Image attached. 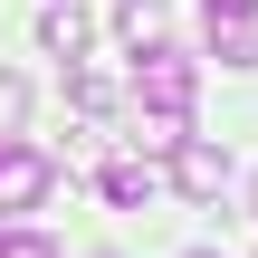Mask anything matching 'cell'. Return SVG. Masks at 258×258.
<instances>
[{
	"mask_svg": "<svg viewBox=\"0 0 258 258\" xmlns=\"http://www.w3.org/2000/svg\"><path fill=\"white\" fill-rule=\"evenodd\" d=\"M124 38H134V57L163 48V10H153V0H124Z\"/></svg>",
	"mask_w": 258,
	"mask_h": 258,
	"instance_id": "obj_6",
	"label": "cell"
},
{
	"mask_svg": "<svg viewBox=\"0 0 258 258\" xmlns=\"http://www.w3.org/2000/svg\"><path fill=\"white\" fill-rule=\"evenodd\" d=\"M38 38H48V57H86V38H96V19H86L77 0H48V19H38Z\"/></svg>",
	"mask_w": 258,
	"mask_h": 258,
	"instance_id": "obj_4",
	"label": "cell"
},
{
	"mask_svg": "<svg viewBox=\"0 0 258 258\" xmlns=\"http://www.w3.org/2000/svg\"><path fill=\"white\" fill-rule=\"evenodd\" d=\"M249 211H258V172H249Z\"/></svg>",
	"mask_w": 258,
	"mask_h": 258,
	"instance_id": "obj_11",
	"label": "cell"
},
{
	"mask_svg": "<svg viewBox=\"0 0 258 258\" xmlns=\"http://www.w3.org/2000/svg\"><path fill=\"white\" fill-rule=\"evenodd\" d=\"M172 191H182V201H220V191H230V144L182 134V144H172Z\"/></svg>",
	"mask_w": 258,
	"mask_h": 258,
	"instance_id": "obj_2",
	"label": "cell"
},
{
	"mask_svg": "<svg viewBox=\"0 0 258 258\" xmlns=\"http://www.w3.org/2000/svg\"><path fill=\"white\" fill-rule=\"evenodd\" d=\"M0 258H57V239H38V230H10V239H0Z\"/></svg>",
	"mask_w": 258,
	"mask_h": 258,
	"instance_id": "obj_9",
	"label": "cell"
},
{
	"mask_svg": "<svg viewBox=\"0 0 258 258\" xmlns=\"http://www.w3.org/2000/svg\"><path fill=\"white\" fill-rule=\"evenodd\" d=\"M220 57H230V67H258V29L249 19H220Z\"/></svg>",
	"mask_w": 258,
	"mask_h": 258,
	"instance_id": "obj_7",
	"label": "cell"
},
{
	"mask_svg": "<svg viewBox=\"0 0 258 258\" xmlns=\"http://www.w3.org/2000/svg\"><path fill=\"white\" fill-rule=\"evenodd\" d=\"M96 258H105V249H96Z\"/></svg>",
	"mask_w": 258,
	"mask_h": 258,
	"instance_id": "obj_13",
	"label": "cell"
},
{
	"mask_svg": "<svg viewBox=\"0 0 258 258\" xmlns=\"http://www.w3.org/2000/svg\"><path fill=\"white\" fill-rule=\"evenodd\" d=\"M249 10H258V0H211V19H249Z\"/></svg>",
	"mask_w": 258,
	"mask_h": 258,
	"instance_id": "obj_10",
	"label": "cell"
},
{
	"mask_svg": "<svg viewBox=\"0 0 258 258\" xmlns=\"http://www.w3.org/2000/svg\"><path fill=\"white\" fill-rule=\"evenodd\" d=\"M191 258H211V249H191Z\"/></svg>",
	"mask_w": 258,
	"mask_h": 258,
	"instance_id": "obj_12",
	"label": "cell"
},
{
	"mask_svg": "<svg viewBox=\"0 0 258 258\" xmlns=\"http://www.w3.org/2000/svg\"><path fill=\"white\" fill-rule=\"evenodd\" d=\"M105 201H115V211H144V201H153V163H134V153L105 163Z\"/></svg>",
	"mask_w": 258,
	"mask_h": 258,
	"instance_id": "obj_5",
	"label": "cell"
},
{
	"mask_svg": "<svg viewBox=\"0 0 258 258\" xmlns=\"http://www.w3.org/2000/svg\"><path fill=\"white\" fill-rule=\"evenodd\" d=\"M19 124H29V86H19V77H0V134H19Z\"/></svg>",
	"mask_w": 258,
	"mask_h": 258,
	"instance_id": "obj_8",
	"label": "cell"
},
{
	"mask_svg": "<svg viewBox=\"0 0 258 258\" xmlns=\"http://www.w3.org/2000/svg\"><path fill=\"white\" fill-rule=\"evenodd\" d=\"M57 191V163L38 144H0V211H38Z\"/></svg>",
	"mask_w": 258,
	"mask_h": 258,
	"instance_id": "obj_3",
	"label": "cell"
},
{
	"mask_svg": "<svg viewBox=\"0 0 258 258\" xmlns=\"http://www.w3.org/2000/svg\"><path fill=\"white\" fill-rule=\"evenodd\" d=\"M191 96H201V67H191L182 48H144V57H134V115L191 124Z\"/></svg>",
	"mask_w": 258,
	"mask_h": 258,
	"instance_id": "obj_1",
	"label": "cell"
}]
</instances>
